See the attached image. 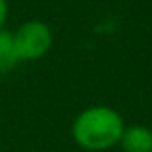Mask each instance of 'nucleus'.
<instances>
[{
	"instance_id": "obj_1",
	"label": "nucleus",
	"mask_w": 152,
	"mask_h": 152,
	"mask_svg": "<svg viewBox=\"0 0 152 152\" xmlns=\"http://www.w3.org/2000/svg\"><path fill=\"white\" fill-rule=\"evenodd\" d=\"M123 129L125 123L118 110L110 106H91L73 119L71 137L81 148L104 152L119 145Z\"/></svg>"
},
{
	"instance_id": "obj_2",
	"label": "nucleus",
	"mask_w": 152,
	"mask_h": 152,
	"mask_svg": "<svg viewBox=\"0 0 152 152\" xmlns=\"http://www.w3.org/2000/svg\"><path fill=\"white\" fill-rule=\"evenodd\" d=\"M14 39L15 56L19 62H33L39 60L50 50L52 31L42 21H27L12 35Z\"/></svg>"
},
{
	"instance_id": "obj_3",
	"label": "nucleus",
	"mask_w": 152,
	"mask_h": 152,
	"mask_svg": "<svg viewBox=\"0 0 152 152\" xmlns=\"http://www.w3.org/2000/svg\"><path fill=\"white\" fill-rule=\"evenodd\" d=\"M119 146L123 152H152V131L145 125H129L123 129Z\"/></svg>"
},
{
	"instance_id": "obj_4",
	"label": "nucleus",
	"mask_w": 152,
	"mask_h": 152,
	"mask_svg": "<svg viewBox=\"0 0 152 152\" xmlns=\"http://www.w3.org/2000/svg\"><path fill=\"white\" fill-rule=\"evenodd\" d=\"M18 56H15L14 48V39L12 33L0 29V73H8L18 66Z\"/></svg>"
},
{
	"instance_id": "obj_5",
	"label": "nucleus",
	"mask_w": 152,
	"mask_h": 152,
	"mask_svg": "<svg viewBox=\"0 0 152 152\" xmlns=\"http://www.w3.org/2000/svg\"><path fill=\"white\" fill-rule=\"evenodd\" d=\"M6 15H8V2L0 0V29H2L4 21H6Z\"/></svg>"
}]
</instances>
